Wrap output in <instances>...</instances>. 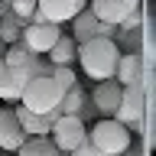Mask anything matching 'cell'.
<instances>
[{"label": "cell", "instance_id": "1", "mask_svg": "<svg viewBox=\"0 0 156 156\" xmlns=\"http://www.w3.org/2000/svg\"><path fill=\"white\" fill-rule=\"evenodd\" d=\"M117 58H120V46L114 39H91L85 46H78V62L85 68V75L94 78V81H111L114 78Z\"/></svg>", "mask_w": 156, "mask_h": 156}, {"label": "cell", "instance_id": "2", "mask_svg": "<svg viewBox=\"0 0 156 156\" xmlns=\"http://www.w3.org/2000/svg\"><path fill=\"white\" fill-rule=\"evenodd\" d=\"M143 117H146V91L143 85H130L120 91V104H117L114 117L111 120H117V124L124 127L130 136H140V130H143Z\"/></svg>", "mask_w": 156, "mask_h": 156}, {"label": "cell", "instance_id": "3", "mask_svg": "<svg viewBox=\"0 0 156 156\" xmlns=\"http://www.w3.org/2000/svg\"><path fill=\"white\" fill-rule=\"evenodd\" d=\"M65 91H58L52 78H33L26 88H23V98H20V107H26L29 114H49V111H58V101H62Z\"/></svg>", "mask_w": 156, "mask_h": 156}, {"label": "cell", "instance_id": "4", "mask_svg": "<svg viewBox=\"0 0 156 156\" xmlns=\"http://www.w3.org/2000/svg\"><path fill=\"white\" fill-rule=\"evenodd\" d=\"M130 140H133V136L127 133L117 120H98V124L91 127V133H88V143L94 146V150H101L104 156H120L127 146H130Z\"/></svg>", "mask_w": 156, "mask_h": 156}, {"label": "cell", "instance_id": "5", "mask_svg": "<svg viewBox=\"0 0 156 156\" xmlns=\"http://www.w3.org/2000/svg\"><path fill=\"white\" fill-rule=\"evenodd\" d=\"M58 36H62V26H55V23H29V26H23V33H20V46L26 49L29 55H49V49L58 42Z\"/></svg>", "mask_w": 156, "mask_h": 156}, {"label": "cell", "instance_id": "6", "mask_svg": "<svg viewBox=\"0 0 156 156\" xmlns=\"http://www.w3.org/2000/svg\"><path fill=\"white\" fill-rule=\"evenodd\" d=\"M88 10V0H36V16L33 23H72V20Z\"/></svg>", "mask_w": 156, "mask_h": 156}, {"label": "cell", "instance_id": "7", "mask_svg": "<svg viewBox=\"0 0 156 156\" xmlns=\"http://www.w3.org/2000/svg\"><path fill=\"white\" fill-rule=\"evenodd\" d=\"M49 140L58 153H72L75 146H81L88 140V130H85V120L81 117H58L52 130H49Z\"/></svg>", "mask_w": 156, "mask_h": 156}, {"label": "cell", "instance_id": "8", "mask_svg": "<svg viewBox=\"0 0 156 156\" xmlns=\"http://www.w3.org/2000/svg\"><path fill=\"white\" fill-rule=\"evenodd\" d=\"M88 10H91V16H94L98 23L120 26L124 20H130L133 13H140V0H91Z\"/></svg>", "mask_w": 156, "mask_h": 156}, {"label": "cell", "instance_id": "9", "mask_svg": "<svg viewBox=\"0 0 156 156\" xmlns=\"http://www.w3.org/2000/svg\"><path fill=\"white\" fill-rule=\"evenodd\" d=\"M120 91H124V88L117 85L114 78H111V81H98V85H94V91H91V104H94V111L104 117V120L114 117L117 104H120Z\"/></svg>", "mask_w": 156, "mask_h": 156}, {"label": "cell", "instance_id": "10", "mask_svg": "<svg viewBox=\"0 0 156 156\" xmlns=\"http://www.w3.org/2000/svg\"><path fill=\"white\" fill-rule=\"evenodd\" d=\"M114 81L120 88L143 85V58H140V55H124V52H120L117 68H114Z\"/></svg>", "mask_w": 156, "mask_h": 156}, {"label": "cell", "instance_id": "11", "mask_svg": "<svg viewBox=\"0 0 156 156\" xmlns=\"http://www.w3.org/2000/svg\"><path fill=\"white\" fill-rule=\"evenodd\" d=\"M29 81H33V78H29V72L7 68V72H3V78H0V101H7V104H20L23 88H26Z\"/></svg>", "mask_w": 156, "mask_h": 156}, {"label": "cell", "instance_id": "12", "mask_svg": "<svg viewBox=\"0 0 156 156\" xmlns=\"http://www.w3.org/2000/svg\"><path fill=\"white\" fill-rule=\"evenodd\" d=\"M23 140H26V136H23L16 117H13V107H3V111H0V150L16 153Z\"/></svg>", "mask_w": 156, "mask_h": 156}, {"label": "cell", "instance_id": "13", "mask_svg": "<svg viewBox=\"0 0 156 156\" xmlns=\"http://www.w3.org/2000/svg\"><path fill=\"white\" fill-rule=\"evenodd\" d=\"M91 39H98V20L91 16V10H81V13L72 20V42H75V46H85Z\"/></svg>", "mask_w": 156, "mask_h": 156}, {"label": "cell", "instance_id": "14", "mask_svg": "<svg viewBox=\"0 0 156 156\" xmlns=\"http://www.w3.org/2000/svg\"><path fill=\"white\" fill-rule=\"evenodd\" d=\"M75 58H78V46L72 42V36H65V33H62V36H58V42L49 49V65H52V68L65 65V68H68Z\"/></svg>", "mask_w": 156, "mask_h": 156}, {"label": "cell", "instance_id": "15", "mask_svg": "<svg viewBox=\"0 0 156 156\" xmlns=\"http://www.w3.org/2000/svg\"><path fill=\"white\" fill-rule=\"evenodd\" d=\"M81 111H85V91L75 85V88H68L65 94H62L58 114H62V117H81Z\"/></svg>", "mask_w": 156, "mask_h": 156}, {"label": "cell", "instance_id": "16", "mask_svg": "<svg viewBox=\"0 0 156 156\" xmlns=\"http://www.w3.org/2000/svg\"><path fill=\"white\" fill-rule=\"evenodd\" d=\"M52 150H55V146H52L49 136H26V140L20 143L16 156H49Z\"/></svg>", "mask_w": 156, "mask_h": 156}, {"label": "cell", "instance_id": "17", "mask_svg": "<svg viewBox=\"0 0 156 156\" xmlns=\"http://www.w3.org/2000/svg\"><path fill=\"white\" fill-rule=\"evenodd\" d=\"M10 16L20 26H29L33 16H36V0H10Z\"/></svg>", "mask_w": 156, "mask_h": 156}, {"label": "cell", "instance_id": "18", "mask_svg": "<svg viewBox=\"0 0 156 156\" xmlns=\"http://www.w3.org/2000/svg\"><path fill=\"white\" fill-rule=\"evenodd\" d=\"M20 33H23V26H20L13 16H3V20H0V42H3V46H16V42H20Z\"/></svg>", "mask_w": 156, "mask_h": 156}, {"label": "cell", "instance_id": "19", "mask_svg": "<svg viewBox=\"0 0 156 156\" xmlns=\"http://www.w3.org/2000/svg\"><path fill=\"white\" fill-rule=\"evenodd\" d=\"M52 81H55V88H58V91H68V88H75V85H78L75 72H72V68H65V65L52 68Z\"/></svg>", "mask_w": 156, "mask_h": 156}, {"label": "cell", "instance_id": "20", "mask_svg": "<svg viewBox=\"0 0 156 156\" xmlns=\"http://www.w3.org/2000/svg\"><path fill=\"white\" fill-rule=\"evenodd\" d=\"M120 156H146V146H143V140L136 136V140H130V146H127Z\"/></svg>", "mask_w": 156, "mask_h": 156}, {"label": "cell", "instance_id": "21", "mask_svg": "<svg viewBox=\"0 0 156 156\" xmlns=\"http://www.w3.org/2000/svg\"><path fill=\"white\" fill-rule=\"evenodd\" d=\"M68 156H104V153H101V150H94V146L85 140V143H81V146H75V150H72Z\"/></svg>", "mask_w": 156, "mask_h": 156}, {"label": "cell", "instance_id": "22", "mask_svg": "<svg viewBox=\"0 0 156 156\" xmlns=\"http://www.w3.org/2000/svg\"><path fill=\"white\" fill-rule=\"evenodd\" d=\"M3 16H10V3H3V0H0V20Z\"/></svg>", "mask_w": 156, "mask_h": 156}, {"label": "cell", "instance_id": "23", "mask_svg": "<svg viewBox=\"0 0 156 156\" xmlns=\"http://www.w3.org/2000/svg\"><path fill=\"white\" fill-rule=\"evenodd\" d=\"M3 72H7V65H3V58H0V78H3Z\"/></svg>", "mask_w": 156, "mask_h": 156}, {"label": "cell", "instance_id": "24", "mask_svg": "<svg viewBox=\"0 0 156 156\" xmlns=\"http://www.w3.org/2000/svg\"><path fill=\"white\" fill-rule=\"evenodd\" d=\"M49 156H68V153H58V150H52V153H49Z\"/></svg>", "mask_w": 156, "mask_h": 156}, {"label": "cell", "instance_id": "25", "mask_svg": "<svg viewBox=\"0 0 156 156\" xmlns=\"http://www.w3.org/2000/svg\"><path fill=\"white\" fill-rule=\"evenodd\" d=\"M3 52H7V46H3V42H0V58H3Z\"/></svg>", "mask_w": 156, "mask_h": 156}, {"label": "cell", "instance_id": "26", "mask_svg": "<svg viewBox=\"0 0 156 156\" xmlns=\"http://www.w3.org/2000/svg\"><path fill=\"white\" fill-rule=\"evenodd\" d=\"M3 3H10V0H3Z\"/></svg>", "mask_w": 156, "mask_h": 156}, {"label": "cell", "instance_id": "27", "mask_svg": "<svg viewBox=\"0 0 156 156\" xmlns=\"http://www.w3.org/2000/svg\"><path fill=\"white\" fill-rule=\"evenodd\" d=\"M0 156H7V153H0Z\"/></svg>", "mask_w": 156, "mask_h": 156}]
</instances>
